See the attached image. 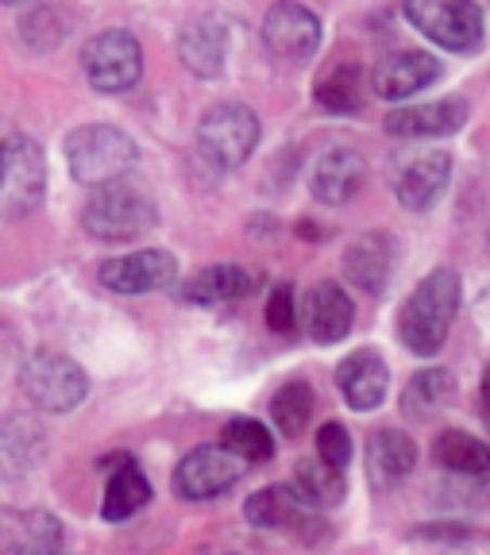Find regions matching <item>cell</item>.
I'll list each match as a JSON object with an SVG mask.
<instances>
[{
    "mask_svg": "<svg viewBox=\"0 0 490 555\" xmlns=\"http://www.w3.org/2000/svg\"><path fill=\"white\" fill-rule=\"evenodd\" d=\"M24 39L31 47H39V51H51V47H59L62 39H66V27H62L59 12L54 9H36L31 16L24 20Z\"/></svg>",
    "mask_w": 490,
    "mask_h": 555,
    "instance_id": "1f68e13d",
    "label": "cell"
},
{
    "mask_svg": "<svg viewBox=\"0 0 490 555\" xmlns=\"http://www.w3.org/2000/svg\"><path fill=\"white\" fill-rule=\"evenodd\" d=\"M267 328L279 336H294L301 328L298 321V301H294V286H279L267 301Z\"/></svg>",
    "mask_w": 490,
    "mask_h": 555,
    "instance_id": "d6a6232c",
    "label": "cell"
},
{
    "mask_svg": "<svg viewBox=\"0 0 490 555\" xmlns=\"http://www.w3.org/2000/svg\"><path fill=\"white\" fill-rule=\"evenodd\" d=\"M4 4H20V0H4Z\"/></svg>",
    "mask_w": 490,
    "mask_h": 555,
    "instance_id": "8d00e7d4",
    "label": "cell"
},
{
    "mask_svg": "<svg viewBox=\"0 0 490 555\" xmlns=\"http://www.w3.org/2000/svg\"><path fill=\"white\" fill-rule=\"evenodd\" d=\"M455 309H460V274L448 267L433 270L405 297L402 312H398V336L413 356H437L452 332Z\"/></svg>",
    "mask_w": 490,
    "mask_h": 555,
    "instance_id": "6da1fadb",
    "label": "cell"
},
{
    "mask_svg": "<svg viewBox=\"0 0 490 555\" xmlns=\"http://www.w3.org/2000/svg\"><path fill=\"white\" fill-rule=\"evenodd\" d=\"M467 124V101L460 96H444V101L429 104H410V108H395L386 116V131L398 139H433V135H452Z\"/></svg>",
    "mask_w": 490,
    "mask_h": 555,
    "instance_id": "d6986e66",
    "label": "cell"
},
{
    "mask_svg": "<svg viewBox=\"0 0 490 555\" xmlns=\"http://www.w3.org/2000/svg\"><path fill=\"white\" fill-rule=\"evenodd\" d=\"M479 413H482V421H487V428H490V366H487V374H482V390H479Z\"/></svg>",
    "mask_w": 490,
    "mask_h": 555,
    "instance_id": "e575fe53",
    "label": "cell"
},
{
    "mask_svg": "<svg viewBox=\"0 0 490 555\" xmlns=\"http://www.w3.org/2000/svg\"><path fill=\"white\" fill-rule=\"evenodd\" d=\"M101 470L108 475L105 505H101L105 520H128L151 502V482L143 478L132 455H108V460H101Z\"/></svg>",
    "mask_w": 490,
    "mask_h": 555,
    "instance_id": "cb8c5ba5",
    "label": "cell"
},
{
    "mask_svg": "<svg viewBox=\"0 0 490 555\" xmlns=\"http://www.w3.org/2000/svg\"><path fill=\"white\" fill-rule=\"evenodd\" d=\"M220 443H224L228 451H236L247 467L267 463L274 455V436L267 433L263 421H252V416H236V421H228Z\"/></svg>",
    "mask_w": 490,
    "mask_h": 555,
    "instance_id": "f546056e",
    "label": "cell"
},
{
    "mask_svg": "<svg viewBox=\"0 0 490 555\" xmlns=\"http://www.w3.org/2000/svg\"><path fill=\"white\" fill-rule=\"evenodd\" d=\"M178 59L185 62L190 74L212 81L224 74L228 59V24L220 16H197L178 39Z\"/></svg>",
    "mask_w": 490,
    "mask_h": 555,
    "instance_id": "7402d4cb",
    "label": "cell"
},
{
    "mask_svg": "<svg viewBox=\"0 0 490 555\" xmlns=\"http://www.w3.org/2000/svg\"><path fill=\"white\" fill-rule=\"evenodd\" d=\"M417 467V443L398 428H375L368 440V478L375 490H395Z\"/></svg>",
    "mask_w": 490,
    "mask_h": 555,
    "instance_id": "603a6c76",
    "label": "cell"
},
{
    "mask_svg": "<svg viewBox=\"0 0 490 555\" xmlns=\"http://www.w3.org/2000/svg\"><path fill=\"white\" fill-rule=\"evenodd\" d=\"M43 455H47V436L31 416L12 413L0 421V478L4 482L27 478L43 463Z\"/></svg>",
    "mask_w": 490,
    "mask_h": 555,
    "instance_id": "ffe728a7",
    "label": "cell"
},
{
    "mask_svg": "<svg viewBox=\"0 0 490 555\" xmlns=\"http://www.w3.org/2000/svg\"><path fill=\"white\" fill-rule=\"evenodd\" d=\"M36 555H70V547L62 544V547H47V552H36Z\"/></svg>",
    "mask_w": 490,
    "mask_h": 555,
    "instance_id": "d590c367",
    "label": "cell"
},
{
    "mask_svg": "<svg viewBox=\"0 0 490 555\" xmlns=\"http://www.w3.org/2000/svg\"><path fill=\"white\" fill-rule=\"evenodd\" d=\"M20 390L43 413H74L86 401L89 378L70 356L36 351L20 363Z\"/></svg>",
    "mask_w": 490,
    "mask_h": 555,
    "instance_id": "5b68a950",
    "label": "cell"
},
{
    "mask_svg": "<svg viewBox=\"0 0 490 555\" xmlns=\"http://www.w3.org/2000/svg\"><path fill=\"white\" fill-rule=\"evenodd\" d=\"M255 289H259V274H255V270L220 262V267H205V270H197V274L185 278L182 301L212 309V305L244 301V297H252Z\"/></svg>",
    "mask_w": 490,
    "mask_h": 555,
    "instance_id": "44dd1931",
    "label": "cell"
},
{
    "mask_svg": "<svg viewBox=\"0 0 490 555\" xmlns=\"http://www.w3.org/2000/svg\"><path fill=\"white\" fill-rule=\"evenodd\" d=\"M395 270H398V240L390 232L359 235L348 251H344V274H348V282L371 297L386 294Z\"/></svg>",
    "mask_w": 490,
    "mask_h": 555,
    "instance_id": "4fadbf2b",
    "label": "cell"
},
{
    "mask_svg": "<svg viewBox=\"0 0 490 555\" xmlns=\"http://www.w3.org/2000/svg\"><path fill=\"white\" fill-rule=\"evenodd\" d=\"M158 220V208L143 185L116 178V182L96 185L93 197L81 208V224L101 243H132L147 235Z\"/></svg>",
    "mask_w": 490,
    "mask_h": 555,
    "instance_id": "7a4b0ae2",
    "label": "cell"
},
{
    "mask_svg": "<svg viewBox=\"0 0 490 555\" xmlns=\"http://www.w3.org/2000/svg\"><path fill=\"white\" fill-rule=\"evenodd\" d=\"M363 182H368V163L351 147L324 151L309 170V190L321 205H348L363 190Z\"/></svg>",
    "mask_w": 490,
    "mask_h": 555,
    "instance_id": "9a60e30c",
    "label": "cell"
},
{
    "mask_svg": "<svg viewBox=\"0 0 490 555\" xmlns=\"http://www.w3.org/2000/svg\"><path fill=\"white\" fill-rule=\"evenodd\" d=\"M244 517L252 520L255 529L294 532L301 544H317V540L328 532V525L294 494V486H263L259 494L247 498Z\"/></svg>",
    "mask_w": 490,
    "mask_h": 555,
    "instance_id": "30bf717a",
    "label": "cell"
},
{
    "mask_svg": "<svg viewBox=\"0 0 490 555\" xmlns=\"http://www.w3.org/2000/svg\"><path fill=\"white\" fill-rule=\"evenodd\" d=\"M294 494L309 505V509H333V505L344 502L348 494V482H344V467H333L324 463L321 455L317 460H301L294 467Z\"/></svg>",
    "mask_w": 490,
    "mask_h": 555,
    "instance_id": "484cf974",
    "label": "cell"
},
{
    "mask_svg": "<svg viewBox=\"0 0 490 555\" xmlns=\"http://www.w3.org/2000/svg\"><path fill=\"white\" fill-rule=\"evenodd\" d=\"M433 460L448 470V475H475L487 478L490 475V443L475 440L464 428H448L437 436L433 443Z\"/></svg>",
    "mask_w": 490,
    "mask_h": 555,
    "instance_id": "83f0119b",
    "label": "cell"
},
{
    "mask_svg": "<svg viewBox=\"0 0 490 555\" xmlns=\"http://www.w3.org/2000/svg\"><path fill=\"white\" fill-rule=\"evenodd\" d=\"M455 378L444 366H429V371H417L402 390V413L410 421H433L440 409L452 401Z\"/></svg>",
    "mask_w": 490,
    "mask_h": 555,
    "instance_id": "4316f807",
    "label": "cell"
},
{
    "mask_svg": "<svg viewBox=\"0 0 490 555\" xmlns=\"http://www.w3.org/2000/svg\"><path fill=\"white\" fill-rule=\"evenodd\" d=\"M448 178H452V158H448L444 151H433V155L413 158V163L398 173L395 193H398V201H402V208H410V212H429L440 201V193H444Z\"/></svg>",
    "mask_w": 490,
    "mask_h": 555,
    "instance_id": "d4e9b609",
    "label": "cell"
},
{
    "mask_svg": "<svg viewBox=\"0 0 490 555\" xmlns=\"http://www.w3.org/2000/svg\"><path fill=\"white\" fill-rule=\"evenodd\" d=\"M317 455H321L324 463H333V467H344V463L351 460V436L344 425H336V421H328V425L317 433Z\"/></svg>",
    "mask_w": 490,
    "mask_h": 555,
    "instance_id": "836d02e7",
    "label": "cell"
},
{
    "mask_svg": "<svg viewBox=\"0 0 490 555\" xmlns=\"http://www.w3.org/2000/svg\"><path fill=\"white\" fill-rule=\"evenodd\" d=\"M259 116L240 101L212 104L197 124V147L217 170H236L259 147Z\"/></svg>",
    "mask_w": 490,
    "mask_h": 555,
    "instance_id": "52a82bcc",
    "label": "cell"
},
{
    "mask_svg": "<svg viewBox=\"0 0 490 555\" xmlns=\"http://www.w3.org/2000/svg\"><path fill=\"white\" fill-rule=\"evenodd\" d=\"M140 163V147L132 135H124L113 124H86L66 135V166L78 185H96L128 178V170Z\"/></svg>",
    "mask_w": 490,
    "mask_h": 555,
    "instance_id": "3957f363",
    "label": "cell"
},
{
    "mask_svg": "<svg viewBox=\"0 0 490 555\" xmlns=\"http://www.w3.org/2000/svg\"><path fill=\"white\" fill-rule=\"evenodd\" d=\"M81 69H86L89 86L96 93H124L132 89L143 74V47L132 31L108 27V31L93 35L81 51Z\"/></svg>",
    "mask_w": 490,
    "mask_h": 555,
    "instance_id": "ba28073f",
    "label": "cell"
},
{
    "mask_svg": "<svg viewBox=\"0 0 490 555\" xmlns=\"http://www.w3.org/2000/svg\"><path fill=\"white\" fill-rule=\"evenodd\" d=\"M440 78V62L425 51H398L371 69V89L383 101H405V96L429 89Z\"/></svg>",
    "mask_w": 490,
    "mask_h": 555,
    "instance_id": "e0dca14e",
    "label": "cell"
},
{
    "mask_svg": "<svg viewBox=\"0 0 490 555\" xmlns=\"http://www.w3.org/2000/svg\"><path fill=\"white\" fill-rule=\"evenodd\" d=\"M47 193V158L36 139L9 135L0 143V220H24Z\"/></svg>",
    "mask_w": 490,
    "mask_h": 555,
    "instance_id": "277c9868",
    "label": "cell"
},
{
    "mask_svg": "<svg viewBox=\"0 0 490 555\" xmlns=\"http://www.w3.org/2000/svg\"><path fill=\"white\" fill-rule=\"evenodd\" d=\"M298 321H301V328L309 332V339H317V344H336V339L348 336L351 324H356V305H351V297L344 294L336 282H321V286H313L306 294V301H301V309H298Z\"/></svg>",
    "mask_w": 490,
    "mask_h": 555,
    "instance_id": "2e32d148",
    "label": "cell"
},
{
    "mask_svg": "<svg viewBox=\"0 0 490 555\" xmlns=\"http://www.w3.org/2000/svg\"><path fill=\"white\" fill-rule=\"evenodd\" d=\"M336 386H340L344 401L356 413H371L386 401V386H390V371H386L383 356L371 347H359L336 366Z\"/></svg>",
    "mask_w": 490,
    "mask_h": 555,
    "instance_id": "ac0fdd59",
    "label": "cell"
},
{
    "mask_svg": "<svg viewBox=\"0 0 490 555\" xmlns=\"http://www.w3.org/2000/svg\"><path fill=\"white\" fill-rule=\"evenodd\" d=\"M317 104L324 113H356L359 108V69L333 66L317 81Z\"/></svg>",
    "mask_w": 490,
    "mask_h": 555,
    "instance_id": "4dcf8cb0",
    "label": "cell"
},
{
    "mask_svg": "<svg viewBox=\"0 0 490 555\" xmlns=\"http://www.w3.org/2000/svg\"><path fill=\"white\" fill-rule=\"evenodd\" d=\"M96 278L113 294H155V289H167L178 278V259L163 247H143V251L105 259Z\"/></svg>",
    "mask_w": 490,
    "mask_h": 555,
    "instance_id": "8fae6325",
    "label": "cell"
},
{
    "mask_svg": "<svg viewBox=\"0 0 490 555\" xmlns=\"http://www.w3.org/2000/svg\"><path fill=\"white\" fill-rule=\"evenodd\" d=\"M247 475V463L224 443H202L175 467V494L185 502H209Z\"/></svg>",
    "mask_w": 490,
    "mask_h": 555,
    "instance_id": "9c48e42d",
    "label": "cell"
},
{
    "mask_svg": "<svg viewBox=\"0 0 490 555\" xmlns=\"http://www.w3.org/2000/svg\"><path fill=\"white\" fill-rule=\"evenodd\" d=\"M402 12L444 51L472 54L482 47V12L475 0H402Z\"/></svg>",
    "mask_w": 490,
    "mask_h": 555,
    "instance_id": "8992f818",
    "label": "cell"
},
{
    "mask_svg": "<svg viewBox=\"0 0 490 555\" xmlns=\"http://www.w3.org/2000/svg\"><path fill=\"white\" fill-rule=\"evenodd\" d=\"M271 416L282 436H301V428H306L309 416H313V386L301 378L279 386V393H274V401H271Z\"/></svg>",
    "mask_w": 490,
    "mask_h": 555,
    "instance_id": "f1b7e54d",
    "label": "cell"
},
{
    "mask_svg": "<svg viewBox=\"0 0 490 555\" xmlns=\"http://www.w3.org/2000/svg\"><path fill=\"white\" fill-rule=\"evenodd\" d=\"M66 544L62 520L47 509H0V555H36Z\"/></svg>",
    "mask_w": 490,
    "mask_h": 555,
    "instance_id": "5bb4252c",
    "label": "cell"
},
{
    "mask_svg": "<svg viewBox=\"0 0 490 555\" xmlns=\"http://www.w3.org/2000/svg\"><path fill=\"white\" fill-rule=\"evenodd\" d=\"M263 43L274 59L301 62L321 47V20L298 0H279L263 20Z\"/></svg>",
    "mask_w": 490,
    "mask_h": 555,
    "instance_id": "7c38bea8",
    "label": "cell"
}]
</instances>
